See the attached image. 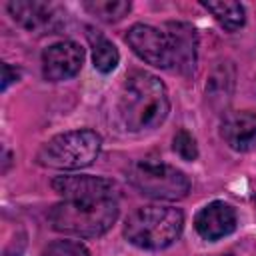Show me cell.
<instances>
[{
    "mask_svg": "<svg viewBox=\"0 0 256 256\" xmlns=\"http://www.w3.org/2000/svg\"><path fill=\"white\" fill-rule=\"evenodd\" d=\"M202 8L208 10L218 20V24L228 32H234V30L242 28L244 22H246V10L240 2H232V0L202 2Z\"/></svg>",
    "mask_w": 256,
    "mask_h": 256,
    "instance_id": "5bb4252c",
    "label": "cell"
},
{
    "mask_svg": "<svg viewBox=\"0 0 256 256\" xmlns=\"http://www.w3.org/2000/svg\"><path fill=\"white\" fill-rule=\"evenodd\" d=\"M184 228V214L174 206H140L124 222V238L144 250L174 244Z\"/></svg>",
    "mask_w": 256,
    "mask_h": 256,
    "instance_id": "3957f363",
    "label": "cell"
},
{
    "mask_svg": "<svg viewBox=\"0 0 256 256\" xmlns=\"http://www.w3.org/2000/svg\"><path fill=\"white\" fill-rule=\"evenodd\" d=\"M126 178L140 194L156 200H180L190 190V180L182 170L154 158L132 162Z\"/></svg>",
    "mask_w": 256,
    "mask_h": 256,
    "instance_id": "5b68a950",
    "label": "cell"
},
{
    "mask_svg": "<svg viewBox=\"0 0 256 256\" xmlns=\"http://www.w3.org/2000/svg\"><path fill=\"white\" fill-rule=\"evenodd\" d=\"M84 8L98 20L112 24V22L122 20L130 12L132 4L128 0H86Z\"/></svg>",
    "mask_w": 256,
    "mask_h": 256,
    "instance_id": "9a60e30c",
    "label": "cell"
},
{
    "mask_svg": "<svg viewBox=\"0 0 256 256\" xmlns=\"http://www.w3.org/2000/svg\"><path fill=\"white\" fill-rule=\"evenodd\" d=\"M238 218L234 206H230L224 200H214L200 208V212L194 218V228L200 234V238L208 242H216L236 230Z\"/></svg>",
    "mask_w": 256,
    "mask_h": 256,
    "instance_id": "8fae6325",
    "label": "cell"
},
{
    "mask_svg": "<svg viewBox=\"0 0 256 256\" xmlns=\"http://www.w3.org/2000/svg\"><path fill=\"white\" fill-rule=\"evenodd\" d=\"M86 38L90 42V48H92V62H94V68L102 74H108L112 72L116 66H118V60H120V54H118V48L112 44V40H108L102 32L94 30V28H86Z\"/></svg>",
    "mask_w": 256,
    "mask_h": 256,
    "instance_id": "4fadbf2b",
    "label": "cell"
},
{
    "mask_svg": "<svg viewBox=\"0 0 256 256\" xmlns=\"http://www.w3.org/2000/svg\"><path fill=\"white\" fill-rule=\"evenodd\" d=\"M126 42L130 44L134 54L138 58H142L144 62H148L156 68L172 70L170 44H168V38L162 28H154L148 24H134L126 32Z\"/></svg>",
    "mask_w": 256,
    "mask_h": 256,
    "instance_id": "52a82bcc",
    "label": "cell"
},
{
    "mask_svg": "<svg viewBox=\"0 0 256 256\" xmlns=\"http://www.w3.org/2000/svg\"><path fill=\"white\" fill-rule=\"evenodd\" d=\"M102 146L100 134L94 130H70L50 138L36 154L38 164L54 170H78L90 166Z\"/></svg>",
    "mask_w": 256,
    "mask_h": 256,
    "instance_id": "277c9868",
    "label": "cell"
},
{
    "mask_svg": "<svg viewBox=\"0 0 256 256\" xmlns=\"http://www.w3.org/2000/svg\"><path fill=\"white\" fill-rule=\"evenodd\" d=\"M226 84H232V78H226V70L224 68H218L208 86H206V92H210V98H222V100H228L230 98V90H226Z\"/></svg>",
    "mask_w": 256,
    "mask_h": 256,
    "instance_id": "ac0fdd59",
    "label": "cell"
},
{
    "mask_svg": "<svg viewBox=\"0 0 256 256\" xmlns=\"http://www.w3.org/2000/svg\"><path fill=\"white\" fill-rule=\"evenodd\" d=\"M118 110L124 126L130 132H142L160 126L170 112V100L164 82L146 70L130 72L120 92Z\"/></svg>",
    "mask_w": 256,
    "mask_h": 256,
    "instance_id": "6da1fadb",
    "label": "cell"
},
{
    "mask_svg": "<svg viewBox=\"0 0 256 256\" xmlns=\"http://www.w3.org/2000/svg\"><path fill=\"white\" fill-rule=\"evenodd\" d=\"M8 12L12 20L30 34H56L66 20L64 8L42 0H12Z\"/></svg>",
    "mask_w": 256,
    "mask_h": 256,
    "instance_id": "8992f818",
    "label": "cell"
},
{
    "mask_svg": "<svg viewBox=\"0 0 256 256\" xmlns=\"http://www.w3.org/2000/svg\"><path fill=\"white\" fill-rule=\"evenodd\" d=\"M118 218L116 198L108 200H64L52 206L48 222L56 232L80 238H96L112 228Z\"/></svg>",
    "mask_w": 256,
    "mask_h": 256,
    "instance_id": "7a4b0ae2",
    "label": "cell"
},
{
    "mask_svg": "<svg viewBox=\"0 0 256 256\" xmlns=\"http://www.w3.org/2000/svg\"><path fill=\"white\" fill-rule=\"evenodd\" d=\"M42 256H90L84 244L74 240H56L44 248Z\"/></svg>",
    "mask_w": 256,
    "mask_h": 256,
    "instance_id": "2e32d148",
    "label": "cell"
},
{
    "mask_svg": "<svg viewBox=\"0 0 256 256\" xmlns=\"http://www.w3.org/2000/svg\"><path fill=\"white\" fill-rule=\"evenodd\" d=\"M174 150L176 154L182 158V160H196L198 158V146H196V140L194 136L188 132V130H178L176 136H174Z\"/></svg>",
    "mask_w": 256,
    "mask_h": 256,
    "instance_id": "e0dca14e",
    "label": "cell"
},
{
    "mask_svg": "<svg viewBox=\"0 0 256 256\" xmlns=\"http://www.w3.org/2000/svg\"><path fill=\"white\" fill-rule=\"evenodd\" d=\"M220 136L236 152H248L256 148V112L230 110L222 116Z\"/></svg>",
    "mask_w": 256,
    "mask_h": 256,
    "instance_id": "7c38bea8",
    "label": "cell"
},
{
    "mask_svg": "<svg viewBox=\"0 0 256 256\" xmlns=\"http://www.w3.org/2000/svg\"><path fill=\"white\" fill-rule=\"evenodd\" d=\"M2 72H4V76H2V90H6L12 82H16V80H18V76H20V74H18V70H16V68H12L10 64H4V66H2Z\"/></svg>",
    "mask_w": 256,
    "mask_h": 256,
    "instance_id": "d6986e66",
    "label": "cell"
},
{
    "mask_svg": "<svg viewBox=\"0 0 256 256\" xmlns=\"http://www.w3.org/2000/svg\"><path fill=\"white\" fill-rule=\"evenodd\" d=\"M84 62V50L72 40H62L42 52V74L48 82L74 78Z\"/></svg>",
    "mask_w": 256,
    "mask_h": 256,
    "instance_id": "9c48e42d",
    "label": "cell"
},
{
    "mask_svg": "<svg viewBox=\"0 0 256 256\" xmlns=\"http://www.w3.org/2000/svg\"><path fill=\"white\" fill-rule=\"evenodd\" d=\"M172 54V70L182 76H192L198 58V34L188 22H166L162 26Z\"/></svg>",
    "mask_w": 256,
    "mask_h": 256,
    "instance_id": "ba28073f",
    "label": "cell"
},
{
    "mask_svg": "<svg viewBox=\"0 0 256 256\" xmlns=\"http://www.w3.org/2000/svg\"><path fill=\"white\" fill-rule=\"evenodd\" d=\"M52 188L64 200H108L116 198V184L100 176H58Z\"/></svg>",
    "mask_w": 256,
    "mask_h": 256,
    "instance_id": "30bf717a",
    "label": "cell"
}]
</instances>
